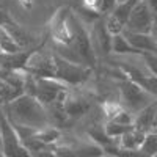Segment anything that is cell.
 <instances>
[{
  "label": "cell",
  "mask_w": 157,
  "mask_h": 157,
  "mask_svg": "<svg viewBox=\"0 0 157 157\" xmlns=\"http://www.w3.org/2000/svg\"><path fill=\"white\" fill-rule=\"evenodd\" d=\"M116 2H118V3H123V2H126V0H116Z\"/></svg>",
  "instance_id": "1f68e13d"
},
{
  "label": "cell",
  "mask_w": 157,
  "mask_h": 157,
  "mask_svg": "<svg viewBox=\"0 0 157 157\" xmlns=\"http://www.w3.org/2000/svg\"><path fill=\"white\" fill-rule=\"evenodd\" d=\"M16 21L10 16V13L0 6V27H8V25H13Z\"/></svg>",
  "instance_id": "cb8c5ba5"
},
{
  "label": "cell",
  "mask_w": 157,
  "mask_h": 157,
  "mask_svg": "<svg viewBox=\"0 0 157 157\" xmlns=\"http://www.w3.org/2000/svg\"><path fill=\"white\" fill-rule=\"evenodd\" d=\"M118 88H120L123 107L126 110H129L132 115L138 113L141 109H145L149 102H152L155 99L148 91H145L140 85H137L135 82H132L127 77H123V80L118 82Z\"/></svg>",
  "instance_id": "277c9868"
},
{
  "label": "cell",
  "mask_w": 157,
  "mask_h": 157,
  "mask_svg": "<svg viewBox=\"0 0 157 157\" xmlns=\"http://www.w3.org/2000/svg\"><path fill=\"white\" fill-rule=\"evenodd\" d=\"M3 107L13 124L27 126L32 129H43L49 126V113L46 105H43L32 94L24 93L14 101L5 104Z\"/></svg>",
  "instance_id": "6da1fadb"
},
{
  "label": "cell",
  "mask_w": 157,
  "mask_h": 157,
  "mask_svg": "<svg viewBox=\"0 0 157 157\" xmlns=\"http://www.w3.org/2000/svg\"><path fill=\"white\" fill-rule=\"evenodd\" d=\"M0 157H6V154H5L3 149H2V146H0Z\"/></svg>",
  "instance_id": "f1b7e54d"
},
{
  "label": "cell",
  "mask_w": 157,
  "mask_h": 157,
  "mask_svg": "<svg viewBox=\"0 0 157 157\" xmlns=\"http://www.w3.org/2000/svg\"><path fill=\"white\" fill-rule=\"evenodd\" d=\"M0 55H3V52H2V49H0Z\"/></svg>",
  "instance_id": "d6a6232c"
},
{
  "label": "cell",
  "mask_w": 157,
  "mask_h": 157,
  "mask_svg": "<svg viewBox=\"0 0 157 157\" xmlns=\"http://www.w3.org/2000/svg\"><path fill=\"white\" fill-rule=\"evenodd\" d=\"M93 41H96V44L99 46V50L104 55L112 54V35L107 32L105 24L104 22H96L94 29H93Z\"/></svg>",
  "instance_id": "5bb4252c"
},
{
  "label": "cell",
  "mask_w": 157,
  "mask_h": 157,
  "mask_svg": "<svg viewBox=\"0 0 157 157\" xmlns=\"http://www.w3.org/2000/svg\"><path fill=\"white\" fill-rule=\"evenodd\" d=\"M135 126L134 124H118V123H113V121H107L104 124V130H105V134L110 137V138H120L121 135H124L126 132L129 130H132Z\"/></svg>",
  "instance_id": "ffe728a7"
},
{
  "label": "cell",
  "mask_w": 157,
  "mask_h": 157,
  "mask_svg": "<svg viewBox=\"0 0 157 157\" xmlns=\"http://www.w3.org/2000/svg\"><path fill=\"white\" fill-rule=\"evenodd\" d=\"M152 16L154 13L151 11V8L143 0H138L135 6L132 8V11H130L124 30L134 32V33H151Z\"/></svg>",
  "instance_id": "52a82bcc"
},
{
  "label": "cell",
  "mask_w": 157,
  "mask_h": 157,
  "mask_svg": "<svg viewBox=\"0 0 157 157\" xmlns=\"http://www.w3.org/2000/svg\"><path fill=\"white\" fill-rule=\"evenodd\" d=\"M32 155L33 157H58V154L52 148H49V146H46L43 149H38V151H33Z\"/></svg>",
  "instance_id": "d4e9b609"
},
{
  "label": "cell",
  "mask_w": 157,
  "mask_h": 157,
  "mask_svg": "<svg viewBox=\"0 0 157 157\" xmlns=\"http://www.w3.org/2000/svg\"><path fill=\"white\" fill-rule=\"evenodd\" d=\"M71 27H72V49L82 58L83 64L93 69L96 66V60H98L94 47H93V39H91V35L86 32V29L83 27L82 21L74 13L71 16Z\"/></svg>",
  "instance_id": "3957f363"
},
{
  "label": "cell",
  "mask_w": 157,
  "mask_h": 157,
  "mask_svg": "<svg viewBox=\"0 0 157 157\" xmlns=\"http://www.w3.org/2000/svg\"><path fill=\"white\" fill-rule=\"evenodd\" d=\"M112 54H116V55H123V54H138L140 52L137 49H134L127 43V39L124 38L123 33L120 35H115L112 36Z\"/></svg>",
  "instance_id": "ac0fdd59"
},
{
  "label": "cell",
  "mask_w": 157,
  "mask_h": 157,
  "mask_svg": "<svg viewBox=\"0 0 157 157\" xmlns=\"http://www.w3.org/2000/svg\"><path fill=\"white\" fill-rule=\"evenodd\" d=\"M17 3H19L21 8L25 10V11H30V10L33 8V0H17Z\"/></svg>",
  "instance_id": "484cf974"
},
{
  "label": "cell",
  "mask_w": 157,
  "mask_h": 157,
  "mask_svg": "<svg viewBox=\"0 0 157 157\" xmlns=\"http://www.w3.org/2000/svg\"><path fill=\"white\" fill-rule=\"evenodd\" d=\"M157 112V99H154L152 102H149L145 109H141L137 116H135V121H134V126L143 132H151L154 129V115Z\"/></svg>",
  "instance_id": "7c38bea8"
},
{
  "label": "cell",
  "mask_w": 157,
  "mask_h": 157,
  "mask_svg": "<svg viewBox=\"0 0 157 157\" xmlns=\"http://www.w3.org/2000/svg\"><path fill=\"white\" fill-rule=\"evenodd\" d=\"M88 135H90L91 141H94L96 145L102 146L104 149L109 148V146H115V145H116L115 138H110V137L105 134V130H104V126L93 124V126L88 129Z\"/></svg>",
  "instance_id": "2e32d148"
},
{
  "label": "cell",
  "mask_w": 157,
  "mask_h": 157,
  "mask_svg": "<svg viewBox=\"0 0 157 157\" xmlns=\"http://www.w3.org/2000/svg\"><path fill=\"white\" fill-rule=\"evenodd\" d=\"M54 63H55V74L54 78L63 82L68 86H75L86 82L91 74V68L85 66V64H78L64 60L63 57L54 54Z\"/></svg>",
  "instance_id": "5b68a950"
},
{
  "label": "cell",
  "mask_w": 157,
  "mask_h": 157,
  "mask_svg": "<svg viewBox=\"0 0 157 157\" xmlns=\"http://www.w3.org/2000/svg\"><path fill=\"white\" fill-rule=\"evenodd\" d=\"M118 5L116 0H82V8L96 17L109 16Z\"/></svg>",
  "instance_id": "4fadbf2b"
},
{
  "label": "cell",
  "mask_w": 157,
  "mask_h": 157,
  "mask_svg": "<svg viewBox=\"0 0 157 157\" xmlns=\"http://www.w3.org/2000/svg\"><path fill=\"white\" fill-rule=\"evenodd\" d=\"M152 132H154V134H157V126H155V127L152 129Z\"/></svg>",
  "instance_id": "4dcf8cb0"
},
{
  "label": "cell",
  "mask_w": 157,
  "mask_h": 157,
  "mask_svg": "<svg viewBox=\"0 0 157 157\" xmlns=\"http://www.w3.org/2000/svg\"><path fill=\"white\" fill-rule=\"evenodd\" d=\"M24 91L22 90H17L14 86H11L6 80H3L2 77H0V104H8L11 101H14L16 98L22 96Z\"/></svg>",
  "instance_id": "d6986e66"
},
{
  "label": "cell",
  "mask_w": 157,
  "mask_h": 157,
  "mask_svg": "<svg viewBox=\"0 0 157 157\" xmlns=\"http://www.w3.org/2000/svg\"><path fill=\"white\" fill-rule=\"evenodd\" d=\"M140 149L149 157H157V134H154L152 130L148 132L145 140H143V143H141Z\"/></svg>",
  "instance_id": "44dd1931"
},
{
  "label": "cell",
  "mask_w": 157,
  "mask_h": 157,
  "mask_svg": "<svg viewBox=\"0 0 157 157\" xmlns=\"http://www.w3.org/2000/svg\"><path fill=\"white\" fill-rule=\"evenodd\" d=\"M141 58L145 61L146 68L149 71L151 75L157 77V54H151V52H143L141 54Z\"/></svg>",
  "instance_id": "603a6c76"
},
{
  "label": "cell",
  "mask_w": 157,
  "mask_h": 157,
  "mask_svg": "<svg viewBox=\"0 0 157 157\" xmlns=\"http://www.w3.org/2000/svg\"><path fill=\"white\" fill-rule=\"evenodd\" d=\"M157 126V112H155V115H154V127Z\"/></svg>",
  "instance_id": "f546056e"
},
{
  "label": "cell",
  "mask_w": 157,
  "mask_h": 157,
  "mask_svg": "<svg viewBox=\"0 0 157 157\" xmlns=\"http://www.w3.org/2000/svg\"><path fill=\"white\" fill-rule=\"evenodd\" d=\"M137 2H138V0H126V2H123V3H118L109 16L115 17L118 22L123 25V27H126V22L129 19V14H130V11H132V8L135 6Z\"/></svg>",
  "instance_id": "e0dca14e"
},
{
  "label": "cell",
  "mask_w": 157,
  "mask_h": 157,
  "mask_svg": "<svg viewBox=\"0 0 157 157\" xmlns=\"http://www.w3.org/2000/svg\"><path fill=\"white\" fill-rule=\"evenodd\" d=\"M124 38L127 39V43L137 49L140 52V55L143 52H151V54H157V43L151 33H134V32H123Z\"/></svg>",
  "instance_id": "30bf717a"
},
{
  "label": "cell",
  "mask_w": 157,
  "mask_h": 157,
  "mask_svg": "<svg viewBox=\"0 0 157 157\" xmlns=\"http://www.w3.org/2000/svg\"><path fill=\"white\" fill-rule=\"evenodd\" d=\"M71 6H60L50 19V36L54 44L72 46V27H71Z\"/></svg>",
  "instance_id": "8992f818"
},
{
  "label": "cell",
  "mask_w": 157,
  "mask_h": 157,
  "mask_svg": "<svg viewBox=\"0 0 157 157\" xmlns=\"http://www.w3.org/2000/svg\"><path fill=\"white\" fill-rule=\"evenodd\" d=\"M30 157H33V155H30Z\"/></svg>",
  "instance_id": "836d02e7"
},
{
  "label": "cell",
  "mask_w": 157,
  "mask_h": 157,
  "mask_svg": "<svg viewBox=\"0 0 157 157\" xmlns=\"http://www.w3.org/2000/svg\"><path fill=\"white\" fill-rule=\"evenodd\" d=\"M145 137H146V132L134 127L132 130H129V132H126L124 135L120 137L118 146L123 148V149H140Z\"/></svg>",
  "instance_id": "9a60e30c"
},
{
  "label": "cell",
  "mask_w": 157,
  "mask_h": 157,
  "mask_svg": "<svg viewBox=\"0 0 157 157\" xmlns=\"http://www.w3.org/2000/svg\"><path fill=\"white\" fill-rule=\"evenodd\" d=\"M143 2L151 8L152 13H157V0H143Z\"/></svg>",
  "instance_id": "83f0119b"
},
{
  "label": "cell",
  "mask_w": 157,
  "mask_h": 157,
  "mask_svg": "<svg viewBox=\"0 0 157 157\" xmlns=\"http://www.w3.org/2000/svg\"><path fill=\"white\" fill-rule=\"evenodd\" d=\"M24 71H27L29 74L35 77H52L54 78V74H55L54 54L43 52L41 47H38L29 58Z\"/></svg>",
  "instance_id": "ba28073f"
},
{
  "label": "cell",
  "mask_w": 157,
  "mask_h": 157,
  "mask_svg": "<svg viewBox=\"0 0 157 157\" xmlns=\"http://www.w3.org/2000/svg\"><path fill=\"white\" fill-rule=\"evenodd\" d=\"M123 104L120 102H112V101H107V102H104V105H102V110H104V115L107 116V121H112L113 118L120 113L123 110Z\"/></svg>",
  "instance_id": "7402d4cb"
},
{
  "label": "cell",
  "mask_w": 157,
  "mask_h": 157,
  "mask_svg": "<svg viewBox=\"0 0 157 157\" xmlns=\"http://www.w3.org/2000/svg\"><path fill=\"white\" fill-rule=\"evenodd\" d=\"M58 157H104V148L96 145L94 141L90 143H74V145H66V146H60L54 145L52 146Z\"/></svg>",
  "instance_id": "9c48e42d"
},
{
  "label": "cell",
  "mask_w": 157,
  "mask_h": 157,
  "mask_svg": "<svg viewBox=\"0 0 157 157\" xmlns=\"http://www.w3.org/2000/svg\"><path fill=\"white\" fill-rule=\"evenodd\" d=\"M151 35L154 36L155 43H157V13H154V16H152V29H151Z\"/></svg>",
  "instance_id": "4316f807"
},
{
  "label": "cell",
  "mask_w": 157,
  "mask_h": 157,
  "mask_svg": "<svg viewBox=\"0 0 157 157\" xmlns=\"http://www.w3.org/2000/svg\"><path fill=\"white\" fill-rule=\"evenodd\" d=\"M0 143L6 157H30L32 152L24 145V141L16 130L14 124L10 121L3 104H0Z\"/></svg>",
  "instance_id": "7a4b0ae2"
},
{
  "label": "cell",
  "mask_w": 157,
  "mask_h": 157,
  "mask_svg": "<svg viewBox=\"0 0 157 157\" xmlns=\"http://www.w3.org/2000/svg\"><path fill=\"white\" fill-rule=\"evenodd\" d=\"M91 109V102L88 99H85L83 96L78 94H72L71 91L66 96V101H64V112L69 116V120H74V118H82L83 115H86Z\"/></svg>",
  "instance_id": "8fae6325"
}]
</instances>
